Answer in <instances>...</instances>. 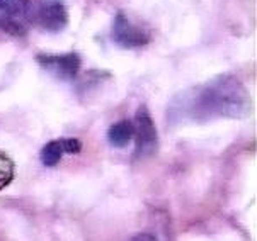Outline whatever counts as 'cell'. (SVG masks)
Masks as SVG:
<instances>
[{
    "mask_svg": "<svg viewBox=\"0 0 257 241\" xmlns=\"http://www.w3.org/2000/svg\"><path fill=\"white\" fill-rule=\"evenodd\" d=\"M252 111L245 85L233 75H220L194 85L171 100L167 119L171 124H203L215 119H243Z\"/></svg>",
    "mask_w": 257,
    "mask_h": 241,
    "instance_id": "1",
    "label": "cell"
},
{
    "mask_svg": "<svg viewBox=\"0 0 257 241\" xmlns=\"http://www.w3.org/2000/svg\"><path fill=\"white\" fill-rule=\"evenodd\" d=\"M132 241H157L152 234H147V233H142V234H137Z\"/></svg>",
    "mask_w": 257,
    "mask_h": 241,
    "instance_id": "10",
    "label": "cell"
},
{
    "mask_svg": "<svg viewBox=\"0 0 257 241\" xmlns=\"http://www.w3.org/2000/svg\"><path fill=\"white\" fill-rule=\"evenodd\" d=\"M36 19L43 29L50 31V33H60L68 24L67 7L60 0H48V2L41 4Z\"/></svg>",
    "mask_w": 257,
    "mask_h": 241,
    "instance_id": "7",
    "label": "cell"
},
{
    "mask_svg": "<svg viewBox=\"0 0 257 241\" xmlns=\"http://www.w3.org/2000/svg\"><path fill=\"white\" fill-rule=\"evenodd\" d=\"M135 126V143H137V156H148L157 150L159 136L154 124L150 112L145 106L138 109L137 116L133 119Z\"/></svg>",
    "mask_w": 257,
    "mask_h": 241,
    "instance_id": "4",
    "label": "cell"
},
{
    "mask_svg": "<svg viewBox=\"0 0 257 241\" xmlns=\"http://www.w3.org/2000/svg\"><path fill=\"white\" fill-rule=\"evenodd\" d=\"M112 39L121 48L137 50V48H143L145 45H148L150 36H148L145 29L133 24L123 12H119V14H116L114 24H112Z\"/></svg>",
    "mask_w": 257,
    "mask_h": 241,
    "instance_id": "5",
    "label": "cell"
},
{
    "mask_svg": "<svg viewBox=\"0 0 257 241\" xmlns=\"http://www.w3.org/2000/svg\"><path fill=\"white\" fill-rule=\"evenodd\" d=\"M133 138H135V126H133V121H130V119L114 122V124L107 129V141L116 148L128 146Z\"/></svg>",
    "mask_w": 257,
    "mask_h": 241,
    "instance_id": "8",
    "label": "cell"
},
{
    "mask_svg": "<svg viewBox=\"0 0 257 241\" xmlns=\"http://www.w3.org/2000/svg\"><path fill=\"white\" fill-rule=\"evenodd\" d=\"M33 7L29 0H0V29L23 38L33 26Z\"/></svg>",
    "mask_w": 257,
    "mask_h": 241,
    "instance_id": "2",
    "label": "cell"
},
{
    "mask_svg": "<svg viewBox=\"0 0 257 241\" xmlns=\"http://www.w3.org/2000/svg\"><path fill=\"white\" fill-rule=\"evenodd\" d=\"M82 151V141L77 138H58L43 146L39 158L45 166H56L65 155H77Z\"/></svg>",
    "mask_w": 257,
    "mask_h": 241,
    "instance_id": "6",
    "label": "cell"
},
{
    "mask_svg": "<svg viewBox=\"0 0 257 241\" xmlns=\"http://www.w3.org/2000/svg\"><path fill=\"white\" fill-rule=\"evenodd\" d=\"M39 67L45 68L48 73H51L58 80H75L78 72H80V55L75 51L65 55H50L41 53L36 56Z\"/></svg>",
    "mask_w": 257,
    "mask_h": 241,
    "instance_id": "3",
    "label": "cell"
},
{
    "mask_svg": "<svg viewBox=\"0 0 257 241\" xmlns=\"http://www.w3.org/2000/svg\"><path fill=\"white\" fill-rule=\"evenodd\" d=\"M16 177V165L7 153L0 151V190L12 183Z\"/></svg>",
    "mask_w": 257,
    "mask_h": 241,
    "instance_id": "9",
    "label": "cell"
}]
</instances>
